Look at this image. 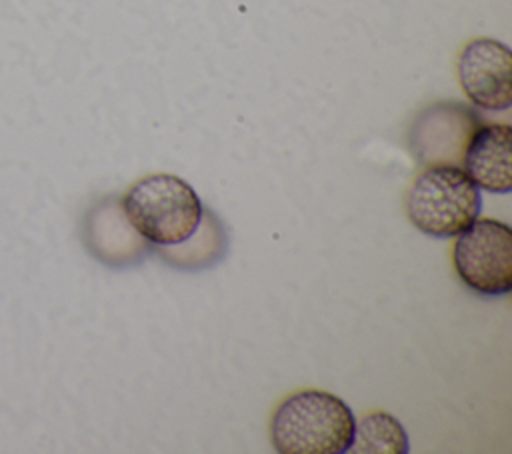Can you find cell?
Segmentation results:
<instances>
[{"instance_id":"obj_1","label":"cell","mask_w":512,"mask_h":454,"mask_svg":"<svg viewBox=\"0 0 512 454\" xmlns=\"http://www.w3.org/2000/svg\"><path fill=\"white\" fill-rule=\"evenodd\" d=\"M354 412L336 394L304 388L278 402L270 442L280 454H344L354 436Z\"/></svg>"},{"instance_id":"obj_2","label":"cell","mask_w":512,"mask_h":454,"mask_svg":"<svg viewBox=\"0 0 512 454\" xmlns=\"http://www.w3.org/2000/svg\"><path fill=\"white\" fill-rule=\"evenodd\" d=\"M120 210L136 234L158 246H176L200 226L204 206L180 176L156 172L138 178L122 196Z\"/></svg>"},{"instance_id":"obj_3","label":"cell","mask_w":512,"mask_h":454,"mask_svg":"<svg viewBox=\"0 0 512 454\" xmlns=\"http://www.w3.org/2000/svg\"><path fill=\"white\" fill-rule=\"evenodd\" d=\"M404 210L422 234L454 238L480 216L482 196L460 166L432 164L412 180Z\"/></svg>"},{"instance_id":"obj_4","label":"cell","mask_w":512,"mask_h":454,"mask_svg":"<svg viewBox=\"0 0 512 454\" xmlns=\"http://www.w3.org/2000/svg\"><path fill=\"white\" fill-rule=\"evenodd\" d=\"M452 264L476 294L496 298L512 290V228L496 218H476L454 236Z\"/></svg>"},{"instance_id":"obj_5","label":"cell","mask_w":512,"mask_h":454,"mask_svg":"<svg viewBox=\"0 0 512 454\" xmlns=\"http://www.w3.org/2000/svg\"><path fill=\"white\" fill-rule=\"evenodd\" d=\"M458 84L478 110L504 112L512 104V52L494 38L466 42L456 58Z\"/></svg>"},{"instance_id":"obj_6","label":"cell","mask_w":512,"mask_h":454,"mask_svg":"<svg viewBox=\"0 0 512 454\" xmlns=\"http://www.w3.org/2000/svg\"><path fill=\"white\" fill-rule=\"evenodd\" d=\"M482 118L474 108L454 100L434 102L410 126V150L422 166H460L468 138Z\"/></svg>"},{"instance_id":"obj_7","label":"cell","mask_w":512,"mask_h":454,"mask_svg":"<svg viewBox=\"0 0 512 454\" xmlns=\"http://www.w3.org/2000/svg\"><path fill=\"white\" fill-rule=\"evenodd\" d=\"M460 168L478 190H512V128L504 122H480L468 138Z\"/></svg>"},{"instance_id":"obj_8","label":"cell","mask_w":512,"mask_h":454,"mask_svg":"<svg viewBox=\"0 0 512 454\" xmlns=\"http://www.w3.org/2000/svg\"><path fill=\"white\" fill-rule=\"evenodd\" d=\"M408 450L410 442L402 422L386 410H372L356 420L348 446L352 454H406Z\"/></svg>"}]
</instances>
